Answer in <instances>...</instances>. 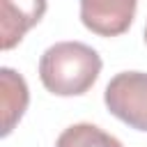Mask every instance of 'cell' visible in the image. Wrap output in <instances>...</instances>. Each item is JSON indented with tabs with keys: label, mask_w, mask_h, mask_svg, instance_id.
<instances>
[{
	"label": "cell",
	"mask_w": 147,
	"mask_h": 147,
	"mask_svg": "<svg viewBox=\"0 0 147 147\" xmlns=\"http://www.w3.org/2000/svg\"><path fill=\"white\" fill-rule=\"evenodd\" d=\"M136 7L138 0H80V21L99 37H117L131 28Z\"/></svg>",
	"instance_id": "cell-3"
},
{
	"label": "cell",
	"mask_w": 147,
	"mask_h": 147,
	"mask_svg": "<svg viewBox=\"0 0 147 147\" xmlns=\"http://www.w3.org/2000/svg\"><path fill=\"white\" fill-rule=\"evenodd\" d=\"M101 74L99 53L83 41H57L39 60L41 85L55 96L85 94Z\"/></svg>",
	"instance_id": "cell-1"
},
{
	"label": "cell",
	"mask_w": 147,
	"mask_h": 147,
	"mask_svg": "<svg viewBox=\"0 0 147 147\" xmlns=\"http://www.w3.org/2000/svg\"><path fill=\"white\" fill-rule=\"evenodd\" d=\"M55 147H124V145L108 131L99 129L96 124L80 122V124L67 126L57 136Z\"/></svg>",
	"instance_id": "cell-6"
},
{
	"label": "cell",
	"mask_w": 147,
	"mask_h": 147,
	"mask_svg": "<svg viewBox=\"0 0 147 147\" xmlns=\"http://www.w3.org/2000/svg\"><path fill=\"white\" fill-rule=\"evenodd\" d=\"M110 115L129 124L131 129L147 131V74L122 71L110 78L103 92Z\"/></svg>",
	"instance_id": "cell-2"
},
{
	"label": "cell",
	"mask_w": 147,
	"mask_h": 147,
	"mask_svg": "<svg viewBox=\"0 0 147 147\" xmlns=\"http://www.w3.org/2000/svg\"><path fill=\"white\" fill-rule=\"evenodd\" d=\"M46 14V0H0L2 51L14 48Z\"/></svg>",
	"instance_id": "cell-4"
},
{
	"label": "cell",
	"mask_w": 147,
	"mask_h": 147,
	"mask_svg": "<svg viewBox=\"0 0 147 147\" xmlns=\"http://www.w3.org/2000/svg\"><path fill=\"white\" fill-rule=\"evenodd\" d=\"M145 41H147V25H145Z\"/></svg>",
	"instance_id": "cell-7"
},
{
	"label": "cell",
	"mask_w": 147,
	"mask_h": 147,
	"mask_svg": "<svg viewBox=\"0 0 147 147\" xmlns=\"http://www.w3.org/2000/svg\"><path fill=\"white\" fill-rule=\"evenodd\" d=\"M0 85H2V136H9L16 122L23 117L28 108V85L21 74L9 67L0 69Z\"/></svg>",
	"instance_id": "cell-5"
}]
</instances>
